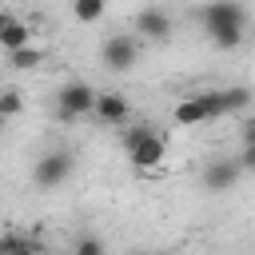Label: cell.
<instances>
[{"instance_id":"14","label":"cell","mask_w":255,"mask_h":255,"mask_svg":"<svg viewBox=\"0 0 255 255\" xmlns=\"http://www.w3.org/2000/svg\"><path fill=\"white\" fill-rule=\"evenodd\" d=\"M28 251H36V243L24 239V235H16V231H8L0 239V255H28Z\"/></svg>"},{"instance_id":"6","label":"cell","mask_w":255,"mask_h":255,"mask_svg":"<svg viewBox=\"0 0 255 255\" xmlns=\"http://www.w3.org/2000/svg\"><path fill=\"white\" fill-rule=\"evenodd\" d=\"M207 120H219L211 92H195V96H183L175 104V124L179 128H195V124H207Z\"/></svg>"},{"instance_id":"19","label":"cell","mask_w":255,"mask_h":255,"mask_svg":"<svg viewBox=\"0 0 255 255\" xmlns=\"http://www.w3.org/2000/svg\"><path fill=\"white\" fill-rule=\"evenodd\" d=\"M243 143H255V116L243 124Z\"/></svg>"},{"instance_id":"12","label":"cell","mask_w":255,"mask_h":255,"mask_svg":"<svg viewBox=\"0 0 255 255\" xmlns=\"http://www.w3.org/2000/svg\"><path fill=\"white\" fill-rule=\"evenodd\" d=\"M8 56V68H16V72H32V68H40L44 64V52L40 48H16V52H4Z\"/></svg>"},{"instance_id":"1","label":"cell","mask_w":255,"mask_h":255,"mask_svg":"<svg viewBox=\"0 0 255 255\" xmlns=\"http://www.w3.org/2000/svg\"><path fill=\"white\" fill-rule=\"evenodd\" d=\"M199 24H203V32L215 48L231 52L247 36V8L239 0H211V4L199 8Z\"/></svg>"},{"instance_id":"8","label":"cell","mask_w":255,"mask_h":255,"mask_svg":"<svg viewBox=\"0 0 255 255\" xmlns=\"http://www.w3.org/2000/svg\"><path fill=\"white\" fill-rule=\"evenodd\" d=\"M128 155V163L135 167V171H151V167H159L163 163V155H167V143H163V135L159 131H147L131 151H124Z\"/></svg>"},{"instance_id":"10","label":"cell","mask_w":255,"mask_h":255,"mask_svg":"<svg viewBox=\"0 0 255 255\" xmlns=\"http://www.w3.org/2000/svg\"><path fill=\"white\" fill-rule=\"evenodd\" d=\"M96 120L108 124V128L128 124V96H120V92H100V100H96Z\"/></svg>"},{"instance_id":"3","label":"cell","mask_w":255,"mask_h":255,"mask_svg":"<svg viewBox=\"0 0 255 255\" xmlns=\"http://www.w3.org/2000/svg\"><path fill=\"white\" fill-rule=\"evenodd\" d=\"M100 60H104V68H108V72H131V68H135V60H139V40H135V36H128V32H116V36H108V40H104Z\"/></svg>"},{"instance_id":"2","label":"cell","mask_w":255,"mask_h":255,"mask_svg":"<svg viewBox=\"0 0 255 255\" xmlns=\"http://www.w3.org/2000/svg\"><path fill=\"white\" fill-rule=\"evenodd\" d=\"M96 100H100V92H92L88 84L72 80V84H64V88L56 92V116H60L64 124L84 120V116H96Z\"/></svg>"},{"instance_id":"16","label":"cell","mask_w":255,"mask_h":255,"mask_svg":"<svg viewBox=\"0 0 255 255\" xmlns=\"http://www.w3.org/2000/svg\"><path fill=\"white\" fill-rule=\"evenodd\" d=\"M72 255H108V247H104V239H96V235H84V239L72 247Z\"/></svg>"},{"instance_id":"20","label":"cell","mask_w":255,"mask_h":255,"mask_svg":"<svg viewBox=\"0 0 255 255\" xmlns=\"http://www.w3.org/2000/svg\"><path fill=\"white\" fill-rule=\"evenodd\" d=\"M131 255H147V251H131Z\"/></svg>"},{"instance_id":"17","label":"cell","mask_w":255,"mask_h":255,"mask_svg":"<svg viewBox=\"0 0 255 255\" xmlns=\"http://www.w3.org/2000/svg\"><path fill=\"white\" fill-rule=\"evenodd\" d=\"M147 131H151V124H135V128H128V131H124V151H131Z\"/></svg>"},{"instance_id":"18","label":"cell","mask_w":255,"mask_h":255,"mask_svg":"<svg viewBox=\"0 0 255 255\" xmlns=\"http://www.w3.org/2000/svg\"><path fill=\"white\" fill-rule=\"evenodd\" d=\"M235 159H239L243 171H255V143H243V151H239Z\"/></svg>"},{"instance_id":"4","label":"cell","mask_w":255,"mask_h":255,"mask_svg":"<svg viewBox=\"0 0 255 255\" xmlns=\"http://www.w3.org/2000/svg\"><path fill=\"white\" fill-rule=\"evenodd\" d=\"M68 175H72V151H64V147L44 151V155L36 159V167H32V179H36L40 187H60Z\"/></svg>"},{"instance_id":"11","label":"cell","mask_w":255,"mask_h":255,"mask_svg":"<svg viewBox=\"0 0 255 255\" xmlns=\"http://www.w3.org/2000/svg\"><path fill=\"white\" fill-rule=\"evenodd\" d=\"M215 112L219 116H235V112H247L251 108V88L243 84H231V88H215Z\"/></svg>"},{"instance_id":"15","label":"cell","mask_w":255,"mask_h":255,"mask_svg":"<svg viewBox=\"0 0 255 255\" xmlns=\"http://www.w3.org/2000/svg\"><path fill=\"white\" fill-rule=\"evenodd\" d=\"M20 108H24L20 92H16V88H8V92L0 96V120H16V116H20Z\"/></svg>"},{"instance_id":"9","label":"cell","mask_w":255,"mask_h":255,"mask_svg":"<svg viewBox=\"0 0 255 255\" xmlns=\"http://www.w3.org/2000/svg\"><path fill=\"white\" fill-rule=\"evenodd\" d=\"M32 44V24H24L20 16L4 12L0 16V48L4 52H16V48H28Z\"/></svg>"},{"instance_id":"21","label":"cell","mask_w":255,"mask_h":255,"mask_svg":"<svg viewBox=\"0 0 255 255\" xmlns=\"http://www.w3.org/2000/svg\"><path fill=\"white\" fill-rule=\"evenodd\" d=\"M28 255H36V251H28Z\"/></svg>"},{"instance_id":"5","label":"cell","mask_w":255,"mask_h":255,"mask_svg":"<svg viewBox=\"0 0 255 255\" xmlns=\"http://www.w3.org/2000/svg\"><path fill=\"white\" fill-rule=\"evenodd\" d=\"M131 28H135V36H139V40L163 44V40L171 36V28H175V24H171V12H163L159 4H147V8H139V12H135V24H131Z\"/></svg>"},{"instance_id":"7","label":"cell","mask_w":255,"mask_h":255,"mask_svg":"<svg viewBox=\"0 0 255 255\" xmlns=\"http://www.w3.org/2000/svg\"><path fill=\"white\" fill-rule=\"evenodd\" d=\"M239 175H243V167H239V159H227V155H215V159H207V163H203V187H207V191H215V195H223V191H231V187L239 183Z\"/></svg>"},{"instance_id":"13","label":"cell","mask_w":255,"mask_h":255,"mask_svg":"<svg viewBox=\"0 0 255 255\" xmlns=\"http://www.w3.org/2000/svg\"><path fill=\"white\" fill-rule=\"evenodd\" d=\"M104 8H108V0H72V16L80 24H96L104 16Z\"/></svg>"}]
</instances>
